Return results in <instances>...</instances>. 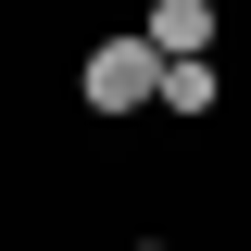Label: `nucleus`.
I'll return each instance as SVG.
<instances>
[{
	"instance_id": "nucleus-2",
	"label": "nucleus",
	"mask_w": 251,
	"mask_h": 251,
	"mask_svg": "<svg viewBox=\"0 0 251 251\" xmlns=\"http://www.w3.org/2000/svg\"><path fill=\"white\" fill-rule=\"evenodd\" d=\"M138 38H151L163 63H201V50H214V0H151V13H138Z\"/></svg>"
},
{
	"instance_id": "nucleus-1",
	"label": "nucleus",
	"mask_w": 251,
	"mask_h": 251,
	"mask_svg": "<svg viewBox=\"0 0 251 251\" xmlns=\"http://www.w3.org/2000/svg\"><path fill=\"white\" fill-rule=\"evenodd\" d=\"M75 88H88V113H151V100H163V50H151V38H100Z\"/></svg>"
},
{
	"instance_id": "nucleus-3",
	"label": "nucleus",
	"mask_w": 251,
	"mask_h": 251,
	"mask_svg": "<svg viewBox=\"0 0 251 251\" xmlns=\"http://www.w3.org/2000/svg\"><path fill=\"white\" fill-rule=\"evenodd\" d=\"M163 113H214V50L201 63H163Z\"/></svg>"
},
{
	"instance_id": "nucleus-4",
	"label": "nucleus",
	"mask_w": 251,
	"mask_h": 251,
	"mask_svg": "<svg viewBox=\"0 0 251 251\" xmlns=\"http://www.w3.org/2000/svg\"><path fill=\"white\" fill-rule=\"evenodd\" d=\"M138 251H163V239H138Z\"/></svg>"
}]
</instances>
